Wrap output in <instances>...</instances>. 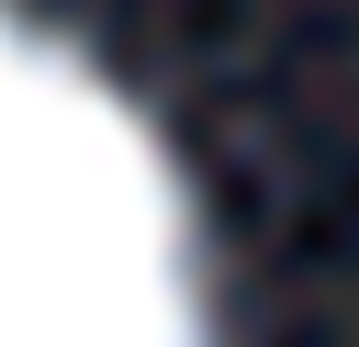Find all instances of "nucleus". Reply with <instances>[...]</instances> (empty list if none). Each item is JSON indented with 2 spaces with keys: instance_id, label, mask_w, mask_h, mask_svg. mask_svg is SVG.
I'll list each match as a JSON object with an SVG mask.
<instances>
[{
  "instance_id": "1",
  "label": "nucleus",
  "mask_w": 359,
  "mask_h": 347,
  "mask_svg": "<svg viewBox=\"0 0 359 347\" xmlns=\"http://www.w3.org/2000/svg\"><path fill=\"white\" fill-rule=\"evenodd\" d=\"M0 347H202L180 168L22 11H0Z\"/></svg>"
}]
</instances>
